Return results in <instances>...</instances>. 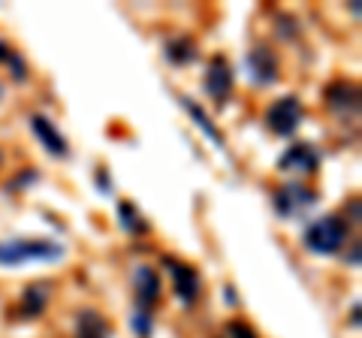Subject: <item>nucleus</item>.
I'll use <instances>...</instances> for the list:
<instances>
[{"instance_id":"nucleus-1","label":"nucleus","mask_w":362,"mask_h":338,"mask_svg":"<svg viewBox=\"0 0 362 338\" xmlns=\"http://www.w3.org/2000/svg\"><path fill=\"white\" fill-rule=\"evenodd\" d=\"M64 257V245L49 239H6L0 242V266L18 269L28 263H54Z\"/></svg>"},{"instance_id":"nucleus-2","label":"nucleus","mask_w":362,"mask_h":338,"mask_svg":"<svg viewBox=\"0 0 362 338\" xmlns=\"http://www.w3.org/2000/svg\"><path fill=\"white\" fill-rule=\"evenodd\" d=\"M347 242V223L338 218V215H323L311 221L308 227L302 233V245L305 251H311L317 257H329V254H338Z\"/></svg>"},{"instance_id":"nucleus-3","label":"nucleus","mask_w":362,"mask_h":338,"mask_svg":"<svg viewBox=\"0 0 362 338\" xmlns=\"http://www.w3.org/2000/svg\"><path fill=\"white\" fill-rule=\"evenodd\" d=\"M314 202H317V194H314L308 185H302V182H290V185L278 187L275 194H272V206H275V211L284 221L302 218L305 211L314 206Z\"/></svg>"},{"instance_id":"nucleus-4","label":"nucleus","mask_w":362,"mask_h":338,"mask_svg":"<svg viewBox=\"0 0 362 338\" xmlns=\"http://www.w3.org/2000/svg\"><path fill=\"white\" fill-rule=\"evenodd\" d=\"M302 118H305L302 103H299V100L293 97V94L275 100V103L269 106V112H266L269 130H272V133H278V136H293V133L299 130Z\"/></svg>"},{"instance_id":"nucleus-5","label":"nucleus","mask_w":362,"mask_h":338,"mask_svg":"<svg viewBox=\"0 0 362 338\" xmlns=\"http://www.w3.org/2000/svg\"><path fill=\"white\" fill-rule=\"evenodd\" d=\"M166 266H169V275H173V287H175V299L181 302L185 308H190L194 302L199 299L202 293V281H199V272L194 266L187 263H178L173 257H166Z\"/></svg>"},{"instance_id":"nucleus-6","label":"nucleus","mask_w":362,"mask_h":338,"mask_svg":"<svg viewBox=\"0 0 362 338\" xmlns=\"http://www.w3.org/2000/svg\"><path fill=\"white\" fill-rule=\"evenodd\" d=\"M320 166V154L308 142H296L278 157V169L287 175H314Z\"/></svg>"},{"instance_id":"nucleus-7","label":"nucleus","mask_w":362,"mask_h":338,"mask_svg":"<svg viewBox=\"0 0 362 338\" xmlns=\"http://www.w3.org/2000/svg\"><path fill=\"white\" fill-rule=\"evenodd\" d=\"M130 284H133V293H136V308H145L151 311L157 302H160V275H157L154 266H136L133 275H130Z\"/></svg>"},{"instance_id":"nucleus-8","label":"nucleus","mask_w":362,"mask_h":338,"mask_svg":"<svg viewBox=\"0 0 362 338\" xmlns=\"http://www.w3.org/2000/svg\"><path fill=\"white\" fill-rule=\"evenodd\" d=\"M206 94L214 100L218 106H223L226 103V97L233 94V66H230V61L223 58V54H214V58L209 61V66H206Z\"/></svg>"},{"instance_id":"nucleus-9","label":"nucleus","mask_w":362,"mask_h":338,"mask_svg":"<svg viewBox=\"0 0 362 338\" xmlns=\"http://www.w3.org/2000/svg\"><path fill=\"white\" fill-rule=\"evenodd\" d=\"M245 66H247L251 85H257V88H266L278 78V58H275V52L266 49V46H257V49L247 52Z\"/></svg>"},{"instance_id":"nucleus-10","label":"nucleus","mask_w":362,"mask_h":338,"mask_svg":"<svg viewBox=\"0 0 362 338\" xmlns=\"http://www.w3.org/2000/svg\"><path fill=\"white\" fill-rule=\"evenodd\" d=\"M30 130H33V136L40 139V145L49 154H54V157H70V145H66L64 133L54 127V124L45 118V115H30Z\"/></svg>"},{"instance_id":"nucleus-11","label":"nucleus","mask_w":362,"mask_h":338,"mask_svg":"<svg viewBox=\"0 0 362 338\" xmlns=\"http://www.w3.org/2000/svg\"><path fill=\"white\" fill-rule=\"evenodd\" d=\"M49 290L52 284H30L25 293H21V302H18V314L21 317H40V314L45 311V305H49Z\"/></svg>"},{"instance_id":"nucleus-12","label":"nucleus","mask_w":362,"mask_h":338,"mask_svg":"<svg viewBox=\"0 0 362 338\" xmlns=\"http://www.w3.org/2000/svg\"><path fill=\"white\" fill-rule=\"evenodd\" d=\"M109 335H112V330H109L103 314H97V311H82L78 314L76 338H109Z\"/></svg>"},{"instance_id":"nucleus-13","label":"nucleus","mask_w":362,"mask_h":338,"mask_svg":"<svg viewBox=\"0 0 362 338\" xmlns=\"http://www.w3.org/2000/svg\"><path fill=\"white\" fill-rule=\"evenodd\" d=\"M356 88L354 85H347V82H335L332 88H329V91H326V106H329V109H335V112H344V115H347V112H356Z\"/></svg>"},{"instance_id":"nucleus-14","label":"nucleus","mask_w":362,"mask_h":338,"mask_svg":"<svg viewBox=\"0 0 362 338\" xmlns=\"http://www.w3.org/2000/svg\"><path fill=\"white\" fill-rule=\"evenodd\" d=\"M181 106H185L187 112H190V118H194L197 121V127L202 130V133H206V136L211 139V142H218V145H223V136H221V130L218 127H214V124H211V118L206 115V112H202L197 103H194V100H190V97H181Z\"/></svg>"},{"instance_id":"nucleus-15","label":"nucleus","mask_w":362,"mask_h":338,"mask_svg":"<svg viewBox=\"0 0 362 338\" xmlns=\"http://www.w3.org/2000/svg\"><path fill=\"white\" fill-rule=\"evenodd\" d=\"M166 58L173 61L175 66H185L197 58V46H194V40H187V37H178L173 42H166Z\"/></svg>"},{"instance_id":"nucleus-16","label":"nucleus","mask_w":362,"mask_h":338,"mask_svg":"<svg viewBox=\"0 0 362 338\" xmlns=\"http://www.w3.org/2000/svg\"><path fill=\"white\" fill-rule=\"evenodd\" d=\"M118 218H121V227L127 233H133V235L148 233V223H145V218L136 211V206H130V202H121L118 206Z\"/></svg>"},{"instance_id":"nucleus-17","label":"nucleus","mask_w":362,"mask_h":338,"mask_svg":"<svg viewBox=\"0 0 362 338\" xmlns=\"http://www.w3.org/2000/svg\"><path fill=\"white\" fill-rule=\"evenodd\" d=\"M130 326H133V332L139 335V338H148V335H151V326H154L151 311L136 308V311H133V317H130Z\"/></svg>"},{"instance_id":"nucleus-18","label":"nucleus","mask_w":362,"mask_h":338,"mask_svg":"<svg viewBox=\"0 0 362 338\" xmlns=\"http://www.w3.org/2000/svg\"><path fill=\"white\" fill-rule=\"evenodd\" d=\"M226 332H230V338H257V332H254L247 323H242V320H233Z\"/></svg>"},{"instance_id":"nucleus-19","label":"nucleus","mask_w":362,"mask_h":338,"mask_svg":"<svg viewBox=\"0 0 362 338\" xmlns=\"http://www.w3.org/2000/svg\"><path fill=\"white\" fill-rule=\"evenodd\" d=\"M347 263L350 266H359V245H354V251L347 254Z\"/></svg>"},{"instance_id":"nucleus-20","label":"nucleus","mask_w":362,"mask_h":338,"mask_svg":"<svg viewBox=\"0 0 362 338\" xmlns=\"http://www.w3.org/2000/svg\"><path fill=\"white\" fill-rule=\"evenodd\" d=\"M0 97H4V85H0Z\"/></svg>"}]
</instances>
